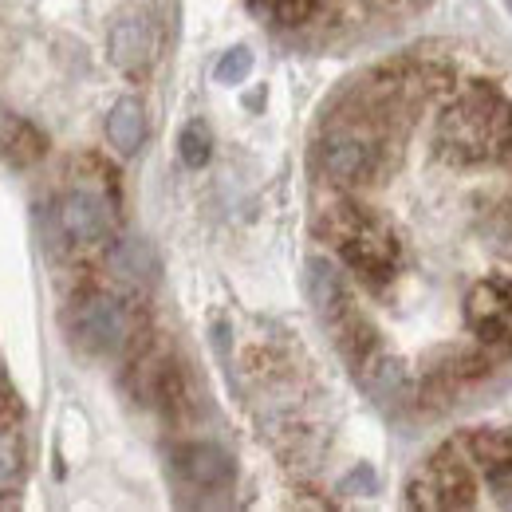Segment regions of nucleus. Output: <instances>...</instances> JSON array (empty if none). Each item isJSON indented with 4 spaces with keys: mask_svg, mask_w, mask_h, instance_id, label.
I'll use <instances>...</instances> for the list:
<instances>
[{
    "mask_svg": "<svg viewBox=\"0 0 512 512\" xmlns=\"http://www.w3.org/2000/svg\"><path fill=\"white\" fill-rule=\"evenodd\" d=\"M434 146L449 166L501 162L512 150V103L493 83H473L442 111Z\"/></svg>",
    "mask_w": 512,
    "mask_h": 512,
    "instance_id": "1",
    "label": "nucleus"
},
{
    "mask_svg": "<svg viewBox=\"0 0 512 512\" xmlns=\"http://www.w3.org/2000/svg\"><path fill=\"white\" fill-rule=\"evenodd\" d=\"M320 233L339 249L343 264L371 288H383L398 272V237L383 217H375L371 209L355 205V201H339L320 213Z\"/></svg>",
    "mask_w": 512,
    "mask_h": 512,
    "instance_id": "2",
    "label": "nucleus"
},
{
    "mask_svg": "<svg viewBox=\"0 0 512 512\" xmlns=\"http://www.w3.org/2000/svg\"><path fill=\"white\" fill-rule=\"evenodd\" d=\"M320 170L343 190H363L383 182L386 174V130L379 115L363 111L351 123H339L320 138Z\"/></svg>",
    "mask_w": 512,
    "mask_h": 512,
    "instance_id": "3",
    "label": "nucleus"
},
{
    "mask_svg": "<svg viewBox=\"0 0 512 512\" xmlns=\"http://www.w3.org/2000/svg\"><path fill=\"white\" fill-rule=\"evenodd\" d=\"M477 481L481 473L461 453L457 442L442 446L422 461V469L406 485V501L414 509H473L477 505Z\"/></svg>",
    "mask_w": 512,
    "mask_h": 512,
    "instance_id": "4",
    "label": "nucleus"
},
{
    "mask_svg": "<svg viewBox=\"0 0 512 512\" xmlns=\"http://www.w3.org/2000/svg\"><path fill=\"white\" fill-rule=\"evenodd\" d=\"M67 331H71V343L83 347L87 355L115 359L134 343V316H130V308L119 296L87 292V296H79L71 304Z\"/></svg>",
    "mask_w": 512,
    "mask_h": 512,
    "instance_id": "5",
    "label": "nucleus"
},
{
    "mask_svg": "<svg viewBox=\"0 0 512 512\" xmlns=\"http://www.w3.org/2000/svg\"><path fill=\"white\" fill-rule=\"evenodd\" d=\"M465 327L477 343L512 355V276H485L465 296Z\"/></svg>",
    "mask_w": 512,
    "mask_h": 512,
    "instance_id": "6",
    "label": "nucleus"
},
{
    "mask_svg": "<svg viewBox=\"0 0 512 512\" xmlns=\"http://www.w3.org/2000/svg\"><path fill=\"white\" fill-rule=\"evenodd\" d=\"M457 446L473 461V469L481 473V481L493 493V501L501 509H512V430L477 426L465 438H457Z\"/></svg>",
    "mask_w": 512,
    "mask_h": 512,
    "instance_id": "7",
    "label": "nucleus"
},
{
    "mask_svg": "<svg viewBox=\"0 0 512 512\" xmlns=\"http://www.w3.org/2000/svg\"><path fill=\"white\" fill-rule=\"evenodd\" d=\"M56 225L71 245H99L111 237V201L87 186H75L56 205Z\"/></svg>",
    "mask_w": 512,
    "mask_h": 512,
    "instance_id": "8",
    "label": "nucleus"
},
{
    "mask_svg": "<svg viewBox=\"0 0 512 512\" xmlns=\"http://www.w3.org/2000/svg\"><path fill=\"white\" fill-rule=\"evenodd\" d=\"M107 56L123 75L138 79L146 75L154 56H158V36L146 12H119L111 32H107Z\"/></svg>",
    "mask_w": 512,
    "mask_h": 512,
    "instance_id": "9",
    "label": "nucleus"
},
{
    "mask_svg": "<svg viewBox=\"0 0 512 512\" xmlns=\"http://www.w3.org/2000/svg\"><path fill=\"white\" fill-rule=\"evenodd\" d=\"M174 473L193 493H225L237 481L233 457L213 442H186V446L174 449Z\"/></svg>",
    "mask_w": 512,
    "mask_h": 512,
    "instance_id": "10",
    "label": "nucleus"
},
{
    "mask_svg": "<svg viewBox=\"0 0 512 512\" xmlns=\"http://www.w3.org/2000/svg\"><path fill=\"white\" fill-rule=\"evenodd\" d=\"M304 288H308V300H312L316 316H320L327 327L335 320H343V316L355 308V304H351V292H347V284H343V276H339V268H335L327 256H312V260H308Z\"/></svg>",
    "mask_w": 512,
    "mask_h": 512,
    "instance_id": "11",
    "label": "nucleus"
},
{
    "mask_svg": "<svg viewBox=\"0 0 512 512\" xmlns=\"http://www.w3.org/2000/svg\"><path fill=\"white\" fill-rule=\"evenodd\" d=\"M359 375H363V386L371 390V398H379L383 406H398V402H406L414 394V379H410L406 363L386 355L383 347L371 359L359 363Z\"/></svg>",
    "mask_w": 512,
    "mask_h": 512,
    "instance_id": "12",
    "label": "nucleus"
},
{
    "mask_svg": "<svg viewBox=\"0 0 512 512\" xmlns=\"http://www.w3.org/2000/svg\"><path fill=\"white\" fill-rule=\"evenodd\" d=\"M107 142L115 146V154L123 158H134L146 142V107L142 99L134 95H123L111 111H107Z\"/></svg>",
    "mask_w": 512,
    "mask_h": 512,
    "instance_id": "13",
    "label": "nucleus"
},
{
    "mask_svg": "<svg viewBox=\"0 0 512 512\" xmlns=\"http://www.w3.org/2000/svg\"><path fill=\"white\" fill-rule=\"evenodd\" d=\"M48 138L32 127L28 119L12 115L8 107H0V158L16 162V166H32L36 158H44Z\"/></svg>",
    "mask_w": 512,
    "mask_h": 512,
    "instance_id": "14",
    "label": "nucleus"
},
{
    "mask_svg": "<svg viewBox=\"0 0 512 512\" xmlns=\"http://www.w3.org/2000/svg\"><path fill=\"white\" fill-rule=\"evenodd\" d=\"M107 264H111V272H115L119 280H127L134 288H142V284H150V280L158 276V256H154V249H150L142 237H123V241H115L111 253H107Z\"/></svg>",
    "mask_w": 512,
    "mask_h": 512,
    "instance_id": "15",
    "label": "nucleus"
},
{
    "mask_svg": "<svg viewBox=\"0 0 512 512\" xmlns=\"http://www.w3.org/2000/svg\"><path fill=\"white\" fill-rule=\"evenodd\" d=\"M24 477H28V453H24V438L12 426H0V501L16 497L24 489Z\"/></svg>",
    "mask_w": 512,
    "mask_h": 512,
    "instance_id": "16",
    "label": "nucleus"
},
{
    "mask_svg": "<svg viewBox=\"0 0 512 512\" xmlns=\"http://www.w3.org/2000/svg\"><path fill=\"white\" fill-rule=\"evenodd\" d=\"M178 158L190 170L209 166V158H213V134H209V127L201 119H190L186 127L178 130Z\"/></svg>",
    "mask_w": 512,
    "mask_h": 512,
    "instance_id": "17",
    "label": "nucleus"
},
{
    "mask_svg": "<svg viewBox=\"0 0 512 512\" xmlns=\"http://www.w3.org/2000/svg\"><path fill=\"white\" fill-rule=\"evenodd\" d=\"M253 52L245 48V44H237V48H229L217 67H213V75H217V83H225V87H237V83H245L249 75H253Z\"/></svg>",
    "mask_w": 512,
    "mask_h": 512,
    "instance_id": "18",
    "label": "nucleus"
},
{
    "mask_svg": "<svg viewBox=\"0 0 512 512\" xmlns=\"http://www.w3.org/2000/svg\"><path fill=\"white\" fill-rule=\"evenodd\" d=\"M316 12H320V0H276V20H280L284 28L308 24Z\"/></svg>",
    "mask_w": 512,
    "mask_h": 512,
    "instance_id": "19",
    "label": "nucleus"
},
{
    "mask_svg": "<svg viewBox=\"0 0 512 512\" xmlns=\"http://www.w3.org/2000/svg\"><path fill=\"white\" fill-rule=\"evenodd\" d=\"M493 245L512 256V201L493 213Z\"/></svg>",
    "mask_w": 512,
    "mask_h": 512,
    "instance_id": "20",
    "label": "nucleus"
},
{
    "mask_svg": "<svg viewBox=\"0 0 512 512\" xmlns=\"http://www.w3.org/2000/svg\"><path fill=\"white\" fill-rule=\"evenodd\" d=\"M16 418H20V402H16V390H12L4 367H0V426H12Z\"/></svg>",
    "mask_w": 512,
    "mask_h": 512,
    "instance_id": "21",
    "label": "nucleus"
},
{
    "mask_svg": "<svg viewBox=\"0 0 512 512\" xmlns=\"http://www.w3.org/2000/svg\"><path fill=\"white\" fill-rule=\"evenodd\" d=\"M505 4H509V8H512V0H505Z\"/></svg>",
    "mask_w": 512,
    "mask_h": 512,
    "instance_id": "22",
    "label": "nucleus"
}]
</instances>
